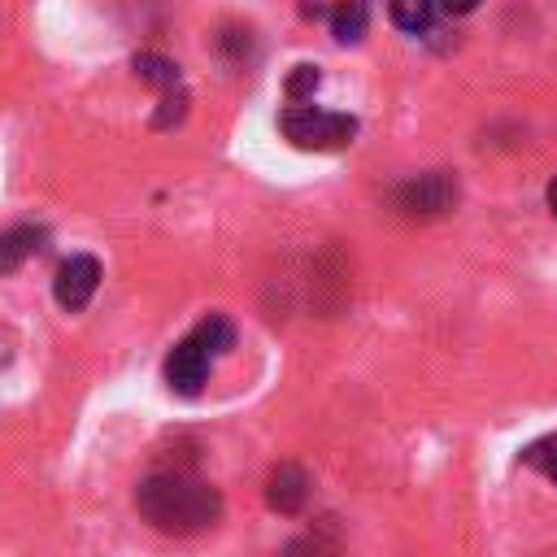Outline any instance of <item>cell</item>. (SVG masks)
<instances>
[{
    "label": "cell",
    "mask_w": 557,
    "mask_h": 557,
    "mask_svg": "<svg viewBox=\"0 0 557 557\" xmlns=\"http://www.w3.org/2000/svg\"><path fill=\"white\" fill-rule=\"evenodd\" d=\"M135 509L161 535H196L222 518V492L187 470H161L135 487Z\"/></svg>",
    "instance_id": "obj_1"
},
{
    "label": "cell",
    "mask_w": 557,
    "mask_h": 557,
    "mask_svg": "<svg viewBox=\"0 0 557 557\" xmlns=\"http://www.w3.org/2000/svg\"><path fill=\"white\" fill-rule=\"evenodd\" d=\"M461 200V183L453 170H426V174H413L405 178L396 191H392V205L405 213V218H444L448 209H457Z\"/></svg>",
    "instance_id": "obj_2"
},
{
    "label": "cell",
    "mask_w": 557,
    "mask_h": 557,
    "mask_svg": "<svg viewBox=\"0 0 557 557\" xmlns=\"http://www.w3.org/2000/svg\"><path fill=\"white\" fill-rule=\"evenodd\" d=\"M283 135L296 148L326 152V148H344L357 135V117H348V113H322L313 104H296V109L283 113Z\"/></svg>",
    "instance_id": "obj_3"
},
{
    "label": "cell",
    "mask_w": 557,
    "mask_h": 557,
    "mask_svg": "<svg viewBox=\"0 0 557 557\" xmlns=\"http://www.w3.org/2000/svg\"><path fill=\"white\" fill-rule=\"evenodd\" d=\"M209 361H213V352H209L205 339L191 331L187 339H178V344L170 348V357H165V383H170L174 392H183V396H196L200 383L209 379Z\"/></svg>",
    "instance_id": "obj_4"
},
{
    "label": "cell",
    "mask_w": 557,
    "mask_h": 557,
    "mask_svg": "<svg viewBox=\"0 0 557 557\" xmlns=\"http://www.w3.org/2000/svg\"><path fill=\"white\" fill-rule=\"evenodd\" d=\"M96 287H100V261L96 257H87V252H78V257H70V261H61V270H57V283H52V292H57V305L61 309H83L91 296H96Z\"/></svg>",
    "instance_id": "obj_5"
},
{
    "label": "cell",
    "mask_w": 557,
    "mask_h": 557,
    "mask_svg": "<svg viewBox=\"0 0 557 557\" xmlns=\"http://www.w3.org/2000/svg\"><path fill=\"white\" fill-rule=\"evenodd\" d=\"M305 500H309V474L292 461H278L265 479V505L274 513H300Z\"/></svg>",
    "instance_id": "obj_6"
},
{
    "label": "cell",
    "mask_w": 557,
    "mask_h": 557,
    "mask_svg": "<svg viewBox=\"0 0 557 557\" xmlns=\"http://www.w3.org/2000/svg\"><path fill=\"white\" fill-rule=\"evenodd\" d=\"M39 231L35 226H9V231H0V270L9 274V270H17L35 248H39Z\"/></svg>",
    "instance_id": "obj_7"
},
{
    "label": "cell",
    "mask_w": 557,
    "mask_h": 557,
    "mask_svg": "<svg viewBox=\"0 0 557 557\" xmlns=\"http://www.w3.org/2000/svg\"><path fill=\"white\" fill-rule=\"evenodd\" d=\"M366 22H370L366 0H339L335 13H331V30H335L339 44H357L366 35Z\"/></svg>",
    "instance_id": "obj_8"
},
{
    "label": "cell",
    "mask_w": 557,
    "mask_h": 557,
    "mask_svg": "<svg viewBox=\"0 0 557 557\" xmlns=\"http://www.w3.org/2000/svg\"><path fill=\"white\" fill-rule=\"evenodd\" d=\"M278 557H339V540H335L326 527H313V531L287 540Z\"/></svg>",
    "instance_id": "obj_9"
},
{
    "label": "cell",
    "mask_w": 557,
    "mask_h": 557,
    "mask_svg": "<svg viewBox=\"0 0 557 557\" xmlns=\"http://www.w3.org/2000/svg\"><path fill=\"white\" fill-rule=\"evenodd\" d=\"M387 13H392V22H396L400 30L418 35V30H426V26H431L435 0H387Z\"/></svg>",
    "instance_id": "obj_10"
},
{
    "label": "cell",
    "mask_w": 557,
    "mask_h": 557,
    "mask_svg": "<svg viewBox=\"0 0 557 557\" xmlns=\"http://www.w3.org/2000/svg\"><path fill=\"white\" fill-rule=\"evenodd\" d=\"M135 74H139L144 83L161 87V91L178 87V65H174V61H165V57H157V52H139V57H135Z\"/></svg>",
    "instance_id": "obj_11"
},
{
    "label": "cell",
    "mask_w": 557,
    "mask_h": 557,
    "mask_svg": "<svg viewBox=\"0 0 557 557\" xmlns=\"http://www.w3.org/2000/svg\"><path fill=\"white\" fill-rule=\"evenodd\" d=\"M522 461H527L531 470H540L544 479L557 483V435H540V440H531V444L522 448Z\"/></svg>",
    "instance_id": "obj_12"
},
{
    "label": "cell",
    "mask_w": 557,
    "mask_h": 557,
    "mask_svg": "<svg viewBox=\"0 0 557 557\" xmlns=\"http://www.w3.org/2000/svg\"><path fill=\"white\" fill-rule=\"evenodd\" d=\"M183 113H187V91H183V87H170V91L161 96V109H157L152 126H157V131H170L174 122H183Z\"/></svg>",
    "instance_id": "obj_13"
},
{
    "label": "cell",
    "mask_w": 557,
    "mask_h": 557,
    "mask_svg": "<svg viewBox=\"0 0 557 557\" xmlns=\"http://www.w3.org/2000/svg\"><path fill=\"white\" fill-rule=\"evenodd\" d=\"M318 91V65H296L292 74H287V96L292 100H305V96H313Z\"/></svg>",
    "instance_id": "obj_14"
},
{
    "label": "cell",
    "mask_w": 557,
    "mask_h": 557,
    "mask_svg": "<svg viewBox=\"0 0 557 557\" xmlns=\"http://www.w3.org/2000/svg\"><path fill=\"white\" fill-rule=\"evenodd\" d=\"M218 48H222L231 61H244L248 48H252V39H248V30H239V26H226V30L218 35Z\"/></svg>",
    "instance_id": "obj_15"
},
{
    "label": "cell",
    "mask_w": 557,
    "mask_h": 557,
    "mask_svg": "<svg viewBox=\"0 0 557 557\" xmlns=\"http://www.w3.org/2000/svg\"><path fill=\"white\" fill-rule=\"evenodd\" d=\"M435 4H440L444 13H457V17H461V13H470L479 0H435Z\"/></svg>",
    "instance_id": "obj_16"
},
{
    "label": "cell",
    "mask_w": 557,
    "mask_h": 557,
    "mask_svg": "<svg viewBox=\"0 0 557 557\" xmlns=\"http://www.w3.org/2000/svg\"><path fill=\"white\" fill-rule=\"evenodd\" d=\"M548 209H553V218H557V178L548 183Z\"/></svg>",
    "instance_id": "obj_17"
}]
</instances>
